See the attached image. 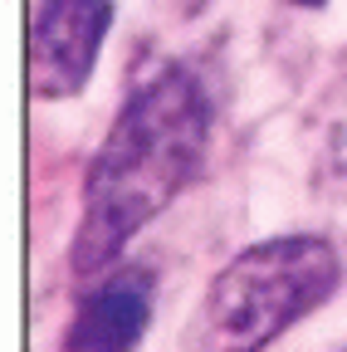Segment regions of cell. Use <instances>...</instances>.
Returning a JSON list of instances; mask_svg holds the SVG:
<instances>
[{
  "mask_svg": "<svg viewBox=\"0 0 347 352\" xmlns=\"http://www.w3.org/2000/svg\"><path fill=\"white\" fill-rule=\"evenodd\" d=\"M205 132L210 103L191 69L171 64L127 98L89 171L83 226L69 250L74 274H98L103 264H113L122 245L147 220H157V210L181 196V186L201 166Z\"/></svg>",
  "mask_w": 347,
  "mask_h": 352,
  "instance_id": "6da1fadb",
  "label": "cell"
},
{
  "mask_svg": "<svg viewBox=\"0 0 347 352\" xmlns=\"http://www.w3.org/2000/svg\"><path fill=\"white\" fill-rule=\"evenodd\" d=\"M342 259L328 240L289 235L254 245L210 279L186 323L181 352H265L279 333L333 298Z\"/></svg>",
  "mask_w": 347,
  "mask_h": 352,
  "instance_id": "7a4b0ae2",
  "label": "cell"
},
{
  "mask_svg": "<svg viewBox=\"0 0 347 352\" xmlns=\"http://www.w3.org/2000/svg\"><path fill=\"white\" fill-rule=\"evenodd\" d=\"M108 25H113L108 0H39L30 30V94L74 98L93 74Z\"/></svg>",
  "mask_w": 347,
  "mask_h": 352,
  "instance_id": "3957f363",
  "label": "cell"
},
{
  "mask_svg": "<svg viewBox=\"0 0 347 352\" xmlns=\"http://www.w3.org/2000/svg\"><path fill=\"white\" fill-rule=\"evenodd\" d=\"M152 318V279L117 274L74 314L59 352H133Z\"/></svg>",
  "mask_w": 347,
  "mask_h": 352,
  "instance_id": "277c9868",
  "label": "cell"
},
{
  "mask_svg": "<svg viewBox=\"0 0 347 352\" xmlns=\"http://www.w3.org/2000/svg\"><path fill=\"white\" fill-rule=\"evenodd\" d=\"M293 6H323V0H293Z\"/></svg>",
  "mask_w": 347,
  "mask_h": 352,
  "instance_id": "5b68a950",
  "label": "cell"
}]
</instances>
